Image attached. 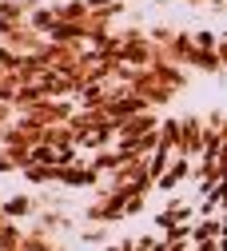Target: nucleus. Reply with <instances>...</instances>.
<instances>
[{
    "instance_id": "1",
    "label": "nucleus",
    "mask_w": 227,
    "mask_h": 251,
    "mask_svg": "<svg viewBox=\"0 0 227 251\" xmlns=\"http://www.w3.org/2000/svg\"><path fill=\"white\" fill-rule=\"evenodd\" d=\"M127 88H132L136 96H144L151 108H168L187 88V68H179V64H148V68L132 72Z\"/></svg>"
},
{
    "instance_id": "7",
    "label": "nucleus",
    "mask_w": 227,
    "mask_h": 251,
    "mask_svg": "<svg viewBox=\"0 0 227 251\" xmlns=\"http://www.w3.org/2000/svg\"><path fill=\"white\" fill-rule=\"evenodd\" d=\"M4 211L8 219H16V224H32V219L40 215V196H32V192H16L4 200Z\"/></svg>"
},
{
    "instance_id": "13",
    "label": "nucleus",
    "mask_w": 227,
    "mask_h": 251,
    "mask_svg": "<svg viewBox=\"0 0 227 251\" xmlns=\"http://www.w3.org/2000/svg\"><path fill=\"white\" fill-rule=\"evenodd\" d=\"M0 219H8V211H4V200H0Z\"/></svg>"
},
{
    "instance_id": "6",
    "label": "nucleus",
    "mask_w": 227,
    "mask_h": 251,
    "mask_svg": "<svg viewBox=\"0 0 227 251\" xmlns=\"http://www.w3.org/2000/svg\"><path fill=\"white\" fill-rule=\"evenodd\" d=\"M159 120L155 116V108H148V112H136V116H127L120 128H116V140H140V136H148V132H159Z\"/></svg>"
},
{
    "instance_id": "11",
    "label": "nucleus",
    "mask_w": 227,
    "mask_h": 251,
    "mask_svg": "<svg viewBox=\"0 0 227 251\" xmlns=\"http://www.w3.org/2000/svg\"><path fill=\"white\" fill-rule=\"evenodd\" d=\"M104 251H136V239H112Z\"/></svg>"
},
{
    "instance_id": "5",
    "label": "nucleus",
    "mask_w": 227,
    "mask_h": 251,
    "mask_svg": "<svg viewBox=\"0 0 227 251\" xmlns=\"http://www.w3.org/2000/svg\"><path fill=\"white\" fill-rule=\"evenodd\" d=\"M187 179H196V160L176 151V160L168 164V172H164V176L155 179V187H159V192H176V187H183Z\"/></svg>"
},
{
    "instance_id": "12",
    "label": "nucleus",
    "mask_w": 227,
    "mask_h": 251,
    "mask_svg": "<svg viewBox=\"0 0 227 251\" xmlns=\"http://www.w3.org/2000/svg\"><path fill=\"white\" fill-rule=\"evenodd\" d=\"M215 56H219V64H223V72H227V32L219 36V44H215Z\"/></svg>"
},
{
    "instance_id": "9",
    "label": "nucleus",
    "mask_w": 227,
    "mask_h": 251,
    "mask_svg": "<svg viewBox=\"0 0 227 251\" xmlns=\"http://www.w3.org/2000/svg\"><path fill=\"white\" fill-rule=\"evenodd\" d=\"M159 148L179 151V116H168L164 124H159Z\"/></svg>"
},
{
    "instance_id": "8",
    "label": "nucleus",
    "mask_w": 227,
    "mask_h": 251,
    "mask_svg": "<svg viewBox=\"0 0 227 251\" xmlns=\"http://www.w3.org/2000/svg\"><path fill=\"white\" fill-rule=\"evenodd\" d=\"M56 20H60V16H56V4H40L36 12L28 16V24L36 28V32H44V36H52V28H56Z\"/></svg>"
},
{
    "instance_id": "2",
    "label": "nucleus",
    "mask_w": 227,
    "mask_h": 251,
    "mask_svg": "<svg viewBox=\"0 0 227 251\" xmlns=\"http://www.w3.org/2000/svg\"><path fill=\"white\" fill-rule=\"evenodd\" d=\"M72 100H56V96H44L40 104H32V108H24L20 116L28 120V124H36V128H56V124H68L72 120Z\"/></svg>"
},
{
    "instance_id": "4",
    "label": "nucleus",
    "mask_w": 227,
    "mask_h": 251,
    "mask_svg": "<svg viewBox=\"0 0 227 251\" xmlns=\"http://www.w3.org/2000/svg\"><path fill=\"white\" fill-rule=\"evenodd\" d=\"M196 224V207H191L187 200H172L168 207L155 211V227L159 231H172V227H191Z\"/></svg>"
},
{
    "instance_id": "3",
    "label": "nucleus",
    "mask_w": 227,
    "mask_h": 251,
    "mask_svg": "<svg viewBox=\"0 0 227 251\" xmlns=\"http://www.w3.org/2000/svg\"><path fill=\"white\" fill-rule=\"evenodd\" d=\"M207 148V120L203 116H179V155L200 160Z\"/></svg>"
},
{
    "instance_id": "10",
    "label": "nucleus",
    "mask_w": 227,
    "mask_h": 251,
    "mask_svg": "<svg viewBox=\"0 0 227 251\" xmlns=\"http://www.w3.org/2000/svg\"><path fill=\"white\" fill-rule=\"evenodd\" d=\"M88 8L92 12H108V16H124L127 0H88Z\"/></svg>"
}]
</instances>
